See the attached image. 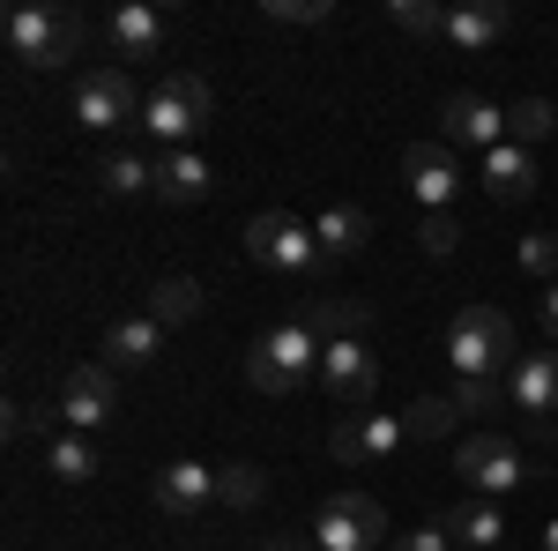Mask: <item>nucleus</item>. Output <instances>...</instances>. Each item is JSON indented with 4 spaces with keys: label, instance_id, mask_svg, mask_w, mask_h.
Masks as SVG:
<instances>
[{
    "label": "nucleus",
    "instance_id": "6",
    "mask_svg": "<svg viewBox=\"0 0 558 551\" xmlns=\"http://www.w3.org/2000/svg\"><path fill=\"white\" fill-rule=\"evenodd\" d=\"M313 544L320 551H387V507L373 492H336L328 507L313 514Z\"/></svg>",
    "mask_w": 558,
    "mask_h": 551
},
{
    "label": "nucleus",
    "instance_id": "30",
    "mask_svg": "<svg viewBox=\"0 0 558 551\" xmlns=\"http://www.w3.org/2000/svg\"><path fill=\"white\" fill-rule=\"evenodd\" d=\"M260 492H268V484H260V469H254V463L216 469V500H223V507H260Z\"/></svg>",
    "mask_w": 558,
    "mask_h": 551
},
{
    "label": "nucleus",
    "instance_id": "35",
    "mask_svg": "<svg viewBox=\"0 0 558 551\" xmlns=\"http://www.w3.org/2000/svg\"><path fill=\"white\" fill-rule=\"evenodd\" d=\"M387 551H454V537H447L439 522H425V529H402V537H395Z\"/></svg>",
    "mask_w": 558,
    "mask_h": 551
},
{
    "label": "nucleus",
    "instance_id": "21",
    "mask_svg": "<svg viewBox=\"0 0 558 551\" xmlns=\"http://www.w3.org/2000/svg\"><path fill=\"white\" fill-rule=\"evenodd\" d=\"M484 194H492V202H529V194H536V165H529V149L499 142V149L484 157Z\"/></svg>",
    "mask_w": 558,
    "mask_h": 551
},
{
    "label": "nucleus",
    "instance_id": "37",
    "mask_svg": "<svg viewBox=\"0 0 558 551\" xmlns=\"http://www.w3.org/2000/svg\"><path fill=\"white\" fill-rule=\"evenodd\" d=\"M544 336H551V350H558V284L544 291Z\"/></svg>",
    "mask_w": 558,
    "mask_h": 551
},
{
    "label": "nucleus",
    "instance_id": "7",
    "mask_svg": "<svg viewBox=\"0 0 558 551\" xmlns=\"http://www.w3.org/2000/svg\"><path fill=\"white\" fill-rule=\"evenodd\" d=\"M454 477H462V492H476V500H507V492H521V447L507 440V432H470L462 447H454Z\"/></svg>",
    "mask_w": 558,
    "mask_h": 551
},
{
    "label": "nucleus",
    "instance_id": "34",
    "mask_svg": "<svg viewBox=\"0 0 558 551\" xmlns=\"http://www.w3.org/2000/svg\"><path fill=\"white\" fill-rule=\"evenodd\" d=\"M492 403H499V381H454V410L462 418H484Z\"/></svg>",
    "mask_w": 558,
    "mask_h": 551
},
{
    "label": "nucleus",
    "instance_id": "19",
    "mask_svg": "<svg viewBox=\"0 0 558 551\" xmlns=\"http://www.w3.org/2000/svg\"><path fill=\"white\" fill-rule=\"evenodd\" d=\"M299 321H305V328H313L320 343H350V336H365V321H373V313H365V298L313 291V298L299 306Z\"/></svg>",
    "mask_w": 558,
    "mask_h": 551
},
{
    "label": "nucleus",
    "instance_id": "9",
    "mask_svg": "<svg viewBox=\"0 0 558 551\" xmlns=\"http://www.w3.org/2000/svg\"><path fill=\"white\" fill-rule=\"evenodd\" d=\"M439 128L454 149H476V157H492L499 142H507V112L492 105V97H476V89H454L447 105H439Z\"/></svg>",
    "mask_w": 558,
    "mask_h": 551
},
{
    "label": "nucleus",
    "instance_id": "32",
    "mask_svg": "<svg viewBox=\"0 0 558 551\" xmlns=\"http://www.w3.org/2000/svg\"><path fill=\"white\" fill-rule=\"evenodd\" d=\"M514 261H521V276H544V284H558V239L551 231H529L514 247Z\"/></svg>",
    "mask_w": 558,
    "mask_h": 551
},
{
    "label": "nucleus",
    "instance_id": "39",
    "mask_svg": "<svg viewBox=\"0 0 558 551\" xmlns=\"http://www.w3.org/2000/svg\"><path fill=\"white\" fill-rule=\"evenodd\" d=\"M544 551H558V522H551V529H544Z\"/></svg>",
    "mask_w": 558,
    "mask_h": 551
},
{
    "label": "nucleus",
    "instance_id": "23",
    "mask_svg": "<svg viewBox=\"0 0 558 551\" xmlns=\"http://www.w3.org/2000/svg\"><path fill=\"white\" fill-rule=\"evenodd\" d=\"M112 45H120V60H157L165 52V15L157 8H112Z\"/></svg>",
    "mask_w": 558,
    "mask_h": 551
},
{
    "label": "nucleus",
    "instance_id": "22",
    "mask_svg": "<svg viewBox=\"0 0 558 551\" xmlns=\"http://www.w3.org/2000/svg\"><path fill=\"white\" fill-rule=\"evenodd\" d=\"M313 239H320V254H328V261H350V254H365V239H373V216H365V209H343V202H336V209L313 216Z\"/></svg>",
    "mask_w": 558,
    "mask_h": 551
},
{
    "label": "nucleus",
    "instance_id": "20",
    "mask_svg": "<svg viewBox=\"0 0 558 551\" xmlns=\"http://www.w3.org/2000/svg\"><path fill=\"white\" fill-rule=\"evenodd\" d=\"M439 529H447V537H462V544H476V551H492L499 537H507V507H499V500H476V492H462L454 507L439 514Z\"/></svg>",
    "mask_w": 558,
    "mask_h": 551
},
{
    "label": "nucleus",
    "instance_id": "3",
    "mask_svg": "<svg viewBox=\"0 0 558 551\" xmlns=\"http://www.w3.org/2000/svg\"><path fill=\"white\" fill-rule=\"evenodd\" d=\"M246 254H254V268H268V276H299V284H313L320 276V239H313V224H299L291 209H260L254 224H246Z\"/></svg>",
    "mask_w": 558,
    "mask_h": 551
},
{
    "label": "nucleus",
    "instance_id": "36",
    "mask_svg": "<svg viewBox=\"0 0 558 551\" xmlns=\"http://www.w3.org/2000/svg\"><path fill=\"white\" fill-rule=\"evenodd\" d=\"M38 418H45V410H31V403H8V440H31Z\"/></svg>",
    "mask_w": 558,
    "mask_h": 551
},
{
    "label": "nucleus",
    "instance_id": "12",
    "mask_svg": "<svg viewBox=\"0 0 558 551\" xmlns=\"http://www.w3.org/2000/svg\"><path fill=\"white\" fill-rule=\"evenodd\" d=\"M112 403H120V373L112 366H75L60 381V418H68V432H97V424L112 418Z\"/></svg>",
    "mask_w": 558,
    "mask_h": 551
},
{
    "label": "nucleus",
    "instance_id": "4",
    "mask_svg": "<svg viewBox=\"0 0 558 551\" xmlns=\"http://www.w3.org/2000/svg\"><path fill=\"white\" fill-rule=\"evenodd\" d=\"M0 38H8L15 60H31V68H60V60H75V45H83V15L31 0V8H8Z\"/></svg>",
    "mask_w": 558,
    "mask_h": 551
},
{
    "label": "nucleus",
    "instance_id": "14",
    "mask_svg": "<svg viewBox=\"0 0 558 551\" xmlns=\"http://www.w3.org/2000/svg\"><path fill=\"white\" fill-rule=\"evenodd\" d=\"M320 387H328L336 403H365V395L380 387V358L365 350V336L328 343V350H320Z\"/></svg>",
    "mask_w": 558,
    "mask_h": 551
},
{
    "label": "nucleus",
    "instance_id": "27",
    "mask_svg": "<svg viewBox=\"0 0 558 551\" xmlns=\"http://www.w3.org/2000/svg\"><path fill=\"white\" fill-rule=\"evenodd\" d=\"M454 418H462V410H454V395H417V403L402 410V432H410V440H447Z\"/></svg>",
    "mask_w": 558,
    "mask_h": 551
},
{
    "label": "nucleus",
    "instance_id": "5",
    "mask_svg": "<svg viewBox=\"0 0 558 551\" xmlns=\"http://www.w3.org/2000/svg\"><path fill=\"white\" fill-rule=\"evenodd\" d=\"M209 120H216V97L202 75H165L149 89V105H142V128L165 149H194V134H209Z\"/></svg>",
    "mask_w": 558,
    "mask_h": 551
},
{
    "label": "nucleus",
    "instance_id": "29",
    "mask_svg": "<svg viewBox=\"0 0 558 551\" xmlns=\"http://www.w3.org/2000/svg\"><path fill=\"white\" fill-rule=\"evenodd\" d=\"M387 23L402 38H447V8L439 0H387Z\"/></svg>",
    "mask_w": 558,
    "mask_h": 551
},
{
    "label": "nucleus",
    "instance_id": "1",
    "mask_svg": "<svg viewBox=\"0 0 558 551\" xmlns=\"http://www.w3.org/2000/svg\"><path fill=\"white\" fill-rule=\"evenodd\" d=\"M320 350H328V343L291 313V321H276V328H260V336L246 343V387L268 395V403H283V395H299L305 381H320Z\"/></svg>",
    "mask_w": 558,
    "mask_h": 551
},
{
    "label": "nucleus",
    "instance_id": "28",
    "mask_svg": "<svg viewBox=\"0 0 558 551\" xmlns=\"http://www.w3.org/2000/svg\"><path fill=\"white\" fill-rule=\"evenodd\" d=\"M558 128V105L551 97H514V105H507V142H544V134Z\"/></svg>",
    "mask_w": 558,
    "mask_h": 551
},
{
    "label": "nucleus",
    "instance_id": "13",
    "mask_svg": "<svg viewBox=\"0 0 558 551\" xmlns=\"http://www.w3.org/2000/svg\"><path fill=\"white\" fill-rule=\"evenodd\" d=\"M507 395L521 403L529 432H558V350H536L507 373Z\"/></svg>",
    "mask_w": 558,
    "mask_h": 551
},
{
    "label": "nucleus",
    "instance_id": "18",
    "mask_svg": "<svg viewBox=\"0 0 558 551\" xmlns=\"http://www.w3.org/2000/svg\"><path fill=\"white\" fill-rule=\"evenodd\" d=\"M157 507L179 514V522L209 514L216 507V469L209 463H165V477H157Z\"/></svg>",
    "mask_w": 558,
    "mask_h": 551
},
{
    "label": "nucleus",
    "instance_id": "25",
    "mask_svg": "<svg viewBox=\"0 0 558 551\" xmlns=\"http://www.w3.org/2000/svg\"><path fill=\"white\" fill-rule=\"evenodd\" d=\"M45 469H52L60 484H89V477L105 469V455H97V440H89V432H60V440L45 447Z\"/></svg>",
    "mask_w": 558,
    "mask_h": 551
},
{
    "label": "nucleus",
    "instance_id": "33",
    "mask_svg": "<svg viewBox=\"0 0 558 551\" xmlns=\"http://www.w3.org/2000/svg\"><path fill=\"white\" fill-rule=\"evenodd\" d=\"M268 23H328V0H260Z\"/></svg>",
    "mask_w": 558,
    "mask_h": 551
},
{
    "label": "nucleus",
    "instance_id": "17",
    "mask_svg": "<svg viewBox=\"0 0 558 551\" xmlns=\"http://www.w3.org/2000/svg\"><path fill=\"white\" fill-rule=\"evenodd\" d=\"M157 358H165V328H157L149 313H128V321L105 328V366H112V373H142V366H157Z\"/></svg>",
    "mask_w": 558,
    "mask_h": 551
},
{
    "label": "nucleus",
    "instance_id": "15",
    "mask_svg": "<svg viewBox=\"0 0 558 551\" xmlns=\"http://www.w3.org/2000/svg\"><path fill=\"white\" fill-rule=\"evenodd\" d=\"M209 187H216V171H209L202 149H165V157H157V202H165V209L209 202Z\"/></svg>",
    "mask_w": 558,
    "mask_h": 551
},
{
    "label": "nucleus",
    "instance_id": "8",
    "mask_svg": "<svg viewBox=\"0 0 558 551\" xmlns=\"http://www.w3.org/2000/svg\"><path fill=\"white\" fill-rule=\"evenodd\" d=\"M142 89L128 83V68H89L83 83H75V120L97 134H112V128H142Z\"/></svg>",
    "mask_w": 558,
    "mask_h": 551
},
{
    "label": "nucleus",
    "instance_id": "2",
    "mask_svg": "<svg viewBox=\"0 0 558 551\" xmlns=\"http://www.w3.org/2000/svg\"><path fill=\"white\" fill-rule=\"evenodd\" d=\"M447 358H454V381H499V373H514L521 366L514 321L499 306H462L454 328H447Z\"/></svg>",
    "mask_w": 558,
    "mask_h": 551
},
{
    "label": "nucleus",
    "instance_id": "38",
    "mask_svg": "<svg viewBox=\"0 0 558 551\" xmlns=\"http://www.w3.org/2000/svg\"><path fill=\"white\" fill-rule=\"evenodd\" d=\"M260 551H305V544H291V537H268V544H260Z\"/></svg>",
    "mask_w": 558,
    "mask_h": 551
},
{
    "label": "nucleus",
    "instance_id": "24",
    "mask_svg": "<svg viewBox=\"0 0 558 551\" xmlns=\"http://www.w3.org/2000/svg\"><path fill=\"white\" fill-rule=\"evenodd\" d=\"M97 187H105L112 202H134V194H157V157H142V149H112V157L97 165Z\"/></svg>",
    "mask_w": 558,
    "mask_h": 551
},
{
    "label": "nucleus",
    "instance_id": "11",
    "mask_svg": "<svg viewBox=\"0 0 558 551\" xmlns=\"http://www.w3.org/2000/svg\"><path fill=\"white\" fill-rule=\"evenodd\" d=\"M402 440H410V432H402V418H336L328 455H336L343 469H380Z\"/></svg>",
    "mask_w": 558,
    "mask_h": 551
},
{
    "label": "nucleus",
    "instance_id": "16",
    "mask_svg": "<svg viewBox=\"0 0 558 551\" xmlns=\"http://www.w3.org/2000/svg\"><path fill=\"white\" fill-rule=\"evenodd\" d=\"M507 31H514L507 0H462V8H447V45H462V52H492Z\"/></svg>",
    "mask_w": 558,
    "mask_h": 551
},
{
    "label": "nucleus",
    "instance_id": "31",
    "mask_svg": "<svg viewBox=\"0 0 558 551\" xmlns=\"http://www.w3.org/2000/svg\"><path fill=\"white\" fill-rule=\"evenodd\" d=\"M417 247H425L432 261L454 254V247H462V224H454V209H425V224H417Z\"/></svg>",
    "mask_w": 558,
    "mask_h": 551
},
{
    "label": "nucleus",
    "instance_id": "10",
    "mask_svg": "<svg viewBox=\"0 0 558 551\" xmlns=\"http://www.w3.org/2000/svg\"><path fill=\"white\" fill-rule=\"evenodd\" d=\"M402 187H410L425 209H454V194H462L454 149H447V142H410V149H402Z\"/></svg>",
    "mask_w": 558,
    "mask_h": 551
},
{
    "label": "nucleus",
    "instance_id": "26",
    "mask_svg": "<svg viewBox=\"0 0 558 551\" xmlns=\"http://www.w3.org/2000/svg\"><path fill=\"white\" fill-rule=\"evenodd\" d=\"M194 313H202V284H194V276H165V284L149 291V321H157V328H186Z\"/></svg>",
    "mask_w": 558,
    "mask_h": 551
}]
</instances>
